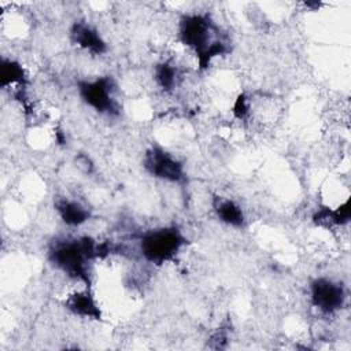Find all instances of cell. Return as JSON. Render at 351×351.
Returning <instances> with one entry per match:
<instances>
[{"mask_svg":"<svg viewBox=\"0 0 351 351\" xmlns=\"http://www.w3.org/2000/svg\"><path fill=\"white\" fill-rule=\"evenodd\" d=\"M104 247L95 243L93 239L74 237L56 240L49 248V261L67 274L70 278L89 282V263L97 258Z\"/></svg>","mask_w":351,"mask_h":351,"instance_id":"2","label":"cell"},{"mask_svg":"<svg viewBox=\"0 0 351 351\" xmlns=\"http://www.w3.org/2000/svg\"><path fill=\"white\" fill-rule=\"evenodd\" d=\"M154 78L163 90L169 92L177 85V78H178L177 67L170 62L158 63L154 70Z\"/></svg>","mask_w":351,"mask_h":351,"instance_id":"12","label":"cell"},{"mask_svg":"<svg viewBox=\"0 0 351 351\" xmlns=\"http://www.w3.org/2000/svg\"><path fill=\"white\" fill-rule=\"evenodd\" d=\"M70 40L78 48L92 55H101L107 52V43L104 41L99 30L84 21H78L71 25Z\"/></svg>","mask_w":351,"mask_h":351,"instance_id":"7","label":"cell"},{"mask_svg":"<svg viewBox=\"0 0 351 351\" xmlns=\"http://www.w3.org/2000/svg\"><path fill=\"white\" fill-rule=\"evenodd\" d=\"M27 82L23 66L11 58H1L0 60V86L7 89L8 86H25Z\"/></svg>","mask_w":351,"mask_h":351,"instance_id":"11","label":"cell"},{"mask_svg":"<svg viewBox=\"0 0 351 351\" xmlns=\"http://www.w3.org/2000/svg\"><path fill=\"white\" fill-rule=\"evenodd\" d=\"M180 41L193 51L199 69L208 67L213 59L228 52L217 23L207 14H186L178 23Z\"/></svg>","mask_w":351,"mask_h":351,"instance_id":"1","label":"cell"},{"mask_svg":"<svg viewBox=\"0 0 351 351\" xmlns=\"http://www.w3.org/2000/svg\"><path fill=\"white\" fill-rule=\"evenodd\" d=\"M186 243V237L178 228H158L143 234L140 240V254L145 261L162 265L171 261Z\"/></svg>","mask_w":351,"mask_h":351,"instance_id":"3","label":"cell"},{"mask_svg":"<svg viewBox=\"0 0 351 351\" xmlns=\"http://www.w3.org/2000/svg\"><path fill=\"white\" fill-rule=\"evenodd\" d=\"M63 306L74 315H78L81 318L86 319H101V310L99 307V303L93 293L88 289H75L70 292L64 300Z\"/></svg>","mask_w":351,"mask_h":351,"instance_id":"8","label":"cell"},{"mask_svg":"<svg viewBox=\"0 0 351 351\" xmlns=\"http://www.w3.org/2000/svg\"><path fill=\"white\" fill-rule=\"evenodd\" d=\"M344 287L326 277L314 278L310 284L311 304L322 314H333L346 303Z\"/></svg>","mask_w":351,"mask_h":351,"instance_id":"6","label":"cell"},{"mask_svg":"<svg viewBox=\"0 0 351 351\" xmlns=\"http://www.w3.org/2000/svg\"><path fill=\"white\" fill-rule=\"evenodd\" d=\"M145 171L162 181L181 182L185 178L184 165L169 151L159 145L149 147L143 156Z\"/></svg>","mask_w":351,"mask_h":351,"instance_id":"5","label":"cell"},{"mask_svg":"<svg viewBox=\"0 0 351 351\" xmlns=\"http://www.w3.org/2000/svg\"><path fill=\"white\" fill-rule=\"evenodd\" d=\"M55 210L58 211L60 219L69 226H80L89 219V210L80 202L60 197L55 203Z\"/></svg>","mask_w":351,"mask_h":351,"instance_id":"10","label":"cell"},{"mask_svg":"<svg viewBox=\"0 0 351 351\" xmlns=\"http://www.w3.org/2000/svg\"><path fill=\"white\" fill-rule=\"evenodd\" d=\"M213 210L217 215V218L223 222L225 225L240 228L245 222L244 211L240 204H237L230 197L225 196H214L213 197Z\"/></svg>","mask_w":351,"mask_h":351,"instance_id":"9","label":"cell"},{"mask_svg":"<svg viewBox=\"0 0 351 351\" xmlns=\"http://www.w3.org/2000/svg\"><path fill=\"white\" fill-rule=\"evenodd\" d=\"M250 112H251V101L244 93H240L234 100L233 114L239 119H245L250 117Z\"/></svg>","mask_w":351,"mask_h":351,"instance_id":"13","label":"cell"},{"mask_svg":"<svg viewBox=\"0 0 351 351\" xmlns=\"http://www.w3.org/2000/svg\"><path fill=\"white\" fill-rule=\"evenodd\" d=\"M78 95L81 100L99 114H118V101L115 99L117 85L110 75L97 77L78 82Z\"/></svg>","mask_w":351,"mask_h":351,"instance_id":"4","label":"cell"}]
</instances>
